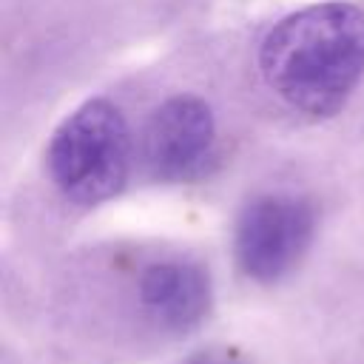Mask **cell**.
Instances as JSON below:
<instances>
[{"label": "cell", "mask_w": 364, "mask_h": 364, "mask_svg": "<svg viewBox=\"0 0 364 364\" xmlns=\"http://www.w3.org/2000/svg\"><path fill=\"white\" fill-rule=\"evenodd\" d=\"M267 88L304 117H333L364 77V11L344 0L279 20L259 48Z\"/></svg>", "instance_id": "obj_1"}, {"label": "cell", "mask_w": 364, "mask_h": 364, "mask_svg": "<svg viewBox=\"0 0 364 364\" xmlns=\"http://www.w3.org/2000/svg\"><path fill=\"white\" fill-rule=\"evenodd\" d=\"M139 301L159 327L182 333L208 316L210 279L193 262H156L139 279Z\"/></svg>", "instance_id": "obj_5"}, {"label": "cell", "mask_w": 364, "mask_h": 364, "mask_svg": "<svg viewBox=\"0 0 364 364\" xmlns=\"http://www.w3.org/2000/svg\"><path fill=\"white\" fill-rule=\"evenodd\" d=\"M48 173L77 205H100L119 193L131 165V136L122 111L108 100H88L68 114L48 145Z\"/></svg>", "instance_id": "obj_2"}, {"label": "cell", "mask_w": 364, "mask_h": 364, "mask_svg": "<svg viewBox=\"0 0 364 364\" xmlns=\"http://www.w3.org/2000/svg\"><path fill=\"white\" fill-rule=\"evenodd\" d=\"M188 364H242V361L233 355H225V353H202V355L191 358Z\"/></svg>", "instance_id": "obj_6"}, {"label": "cell", "mask_w": 364, "mask_h": 364, "mask_svg": "<svg viewBox=\"0 0 364 364\" xmlns=\"http://www.w3.org/2000/svg\"><path fill=\"white\" fill-rule=\"evenodd\" d=\"M216 122L199 97H173L162 102L145 131V162L156 179L191 182L213 162Z\"/></svg>", "instance_id": "obj_4"}, {"label": "cell", "mask_w": 364, "mask_h": 364, "mask_svg": "<svg viewBox=\"0 0 364 364\" xmlns=\"http://www.w3.org/2000/svg\"><path fill=\"white\" fill-rule=\"evenodd\" d=\"M313 230L316 213L301 196H259L242 210L236 225L239 267L256 282H276L299 264Z\"/></svg>", "instance_id": "obj_3"}]
</instances>
